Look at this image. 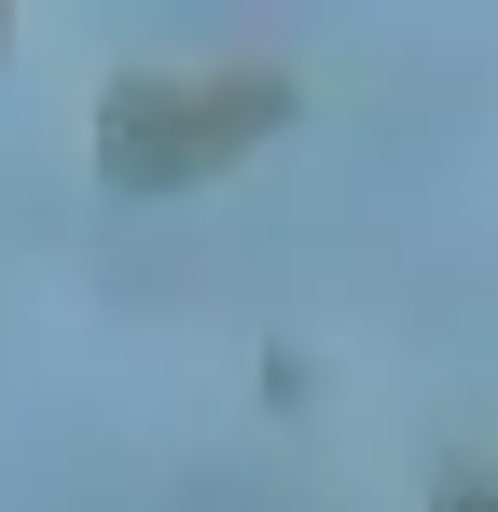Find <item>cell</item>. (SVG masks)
Instances as JSON below:
<instances>
[{
  "mask_svg": "<svg viewBox=\"0 0 498 512\" xmlns=\"http://www.w3.org/2000/svg\"><path fill=\"white\" fill-rule=\"evenodd\" d=\"M429 512H498V471H457V485H443Z\"/></svg>",
  "mask_w": 498,
  "mask_h": 512,
  "instance_id": "2",
  "label": "cell"
},
{
  "mask_svg": "<svg viewBox=\"0 0 498 512\" xmlns=\"http://www.w3.org/2000/svg\"><path fill=\"white\" fill-rule=\"evenodd\" d=\"M291 97H305L291 70H194V84L125 70V84L97 97V180H125V194H180V180L236 167L249 139H277Z\"/></svg>",
  "mask_w": 498,
  "mask_h": 512,
  "instance_id": "1",
  "label": "cell"
}]
</instances>
